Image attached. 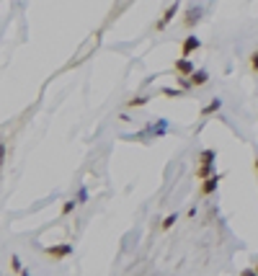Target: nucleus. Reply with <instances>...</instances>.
Wrapping results in <instances>:
<instances>
[{"label": "nucleus", "instance_id": "obj_1", "mask_svg": "<svg viewBox=\"0 0 258 276\" xmlns=\"http://www.w3.org/2000/svg\"><path fill=\"white\" fill-rule=\"evenodd\" d=\"M178 13H181V0H173V3H171L168 8H165L163 13H160L158 21H155V31H165V29H168V23H171Z\"/></svg>", "mask_w": 258, "mask_h": 276}, {"label": "nucleus", "instance_id": "obj_2", "mask_svg": "<svg viewBox=\"0 0 258 276\" xmlns=\"http://www.w3.org/2000/svg\"><path fill=\"white\" fill-rule=\"evenodd\" d=\"M225 178V173H215V176H209V178H204L201 181V186H199V196L204 199V196H212L217 191V186H219V181Z\"/></svg>", "mask_w": 258, "mask_h": 276}, {"label": "nucleus", "instance_id": "obj_3", "mask_svg": "<svg viewBox=\"0 0 258 276\" xmlns=\"http://www.w3.org/2000/svg\"><path fill=\"white\" fill-rule=\"evenodd\" d=\"M201 5H189L186 11H183V18H181V23L186 26V29H194V26H196L199 21H201Z\"/></svg>", "mask_w": 258, "mask_h": 276}, {"label": "nucleus", "instance_id": "obj_4", "mask_svg": "<svg viewBox=\"0 0 258 276\" xmlns=\"http://www.w3.org/2000/svg\"><path fill=\"white\" fill-rule=\"evenodd\" d=\"M201 49V39L199 36H183V42H181V57H191L194 52H199Z\"/></svg>", "mask_w": 258, "mask_h": 276}, {"label": "nucleus", "instance_id": "obj_5", "mask_svg": "<svg viewBox=\"0 0 258 276\" xmlns=\"http://www.w3.org/2000/svg\"><path fill=\"white\" fill-rule=\"evenodd\" d=\"M49 255V258H54V261H62V258H67V255L72 253V245L70 243H60V245H49L47 251H44Z\"/></svg>", "mask_w": 258, "mask_h": 276}, {"label": "nucleus", "instance_id": "obj_6", "mask_svg": "<svg viewBox=\"0 0 258 276\" xmlns=\"http://www.w3.org/2000/svg\"><path fill=\"white\" fill-rule=\"evenodd\" d=\"M196 70L194 67V62L189 60V57H181V60H176V65H173V72H176V75H191V72Z\"/></svg>", "mask_w": 258, "mask_h": 276}, {"label": "nucleus", "instance_id": "obj_7", "mask_svg": "<svg viewBox=\"0 0 258 276\" xmlns=\"http://www.w3.org/2000/svg\"><path fill=\"white\" fill-rule=\"evenodd\" d=\"M189 78H191V85L194 88H201V85H207V83H209V72L207 70H194Z\"/></svg>", "mask_w": 258, "mask_h": 276}, {"label": "nucleus", "instance_id": "obj_8", "mask_svg": "<svg viewBox=\"0 0 258 276\" xmlns=\"http://www.w3.org/2000/svg\"><path fill=\"white\" fill-rule=\"evenodd\" d=\"M219 108H222V98H212L207 106H201V119H207V116H212V114H217Z\"/></svg>", "mask_w": 258, "mask_h": 276}, {"label": "nucleus", "instance_id": "obj_9", "mask_svg": "<svg viewBox=\"0 0 258 276\" xmlns=\"http://www.w3.org/2000/svg\"><path fill=\"white\" fill-rule=\"evenodd\" d=\"M209 176H215V163H199L196 165V181H204Z\"/></svg>", "mask_w": 258, "mask_h": 276}, {"label": "nucleus", "instance_id": "obj_10", "mask_svg": "<svg viewBox=\"0 0 258 276\" xmlns=\"http://www.w3.org/2000/svg\"><path fill=\"white\" fill-rule=\"evenodd\" d=\"M147 104H150V96H137V98L127 101V108H140V106H147Z\"/></svg>", "mask_w": 258, "mask_h": 276}, {"label": "nucleus", "instance_id": "obj_11", "mask_svg": "<svg viewBox=\"0 0 258 276\" xmlns=\"http://www.w3.org/2000/svg\"><path fill=\"white\" fill-rule=\"evenodd\" d=\"M215 160H217V150H212V147L199 152V163H215Z\"/></svg>", "mask_w": 258, "mask_h": 276}, {"label": "nucleus", "instance_id": "obj_12", "mask_svg": "<svg viewBox=\"0 0 258 276\" xmlns=\"http://www.w3.org/2000/svg\"><path fill=\"white\" fill-rule=\"evenodd\" d=\"M160 96H165V98H183V96H186V90H178V88H163L160 90Z\"/></svg>", "mask_w": 258, "mask_h": 276}, {"label": "nucleus", "instance_id": "obj_13", "mask_svg": "<svg viewBox=\"0 0 258 276\" xmlns=\"http://www.w3.org/2000/svg\"><path fill=\"white\" fill-rule=\"evenodd\" d=\"M78 204H80L78 199H70V201H64V204H62V209H60V212H62V214H72V212H75V207H78Z\"/></svg>", "mask_w": 258, "mask_h": 276}, {"label": "nucleus", "instance_id": "obj_14", "mask_svg": "<svg viewBox=\"0 0 258 276\" xmlns=\"http://www.w3.org/2000/svg\"><path fill=\"white\" fill-rule=\"evenodd\" d=\"M176 222H178V214H168V217H165L163 222H160V230H171Z\"/></svg>", "mask_w": 258, "mask_h": 276}, {"label": "nucleus", "instance_id": "obj_15", "mask_svg": "<svg viewBox=\"0 0 258 276\" xmlns=\"http://www.w3.org/2000/svg\"><path fill=\"white\" fill-rule=\"evenodd\" d=\"M11 271L13 274H23V266H21V258H18V255H13V258H11Z\"/></svg>", "mask_w": 258, "mask_h": 276}, {"label": "nucleus", "instance_id": "obj_16", "mask_svg": "<svg viewBox=\"0 0 258 276\" xmlns=\"http://www.w3.org/2000/svg\"><path fill=\"white\" fill-rule=\"evenodd\" d=\"M251 70L258 72V49H253V54H251Z\"/></svg>", "mask_w": 258, "mask_h": 276}, {"label": "nucleus", "instance_id": "obj_17", "mask_svg": "<svg viewBox=\"0 0 258 276\" xmlns=\"http://www.w3.org/2000/svg\"><path fill=\"white\" fill-rule=\"evenodd\" d=\"M78 201H80V204H86V201H88V189H86V186L78 191Z\"/></svg>", "mask_w": 258, "mask_h": 276}, {"label": "nucleus", "instance_id": "obj_18", "mask_svg": "<svg viewBox=\"0 0 258 276\" xmlns=\"http://www.w3.org/2000/svg\"><path fill=\"white\" fill-rule=\"evenodd\" d=\"M253 168H256V176H258V158H256V163H253Z\"/></svg>", "mask_w": 258, "mask_h": 276}, {"label": "nucleus", "instance_id": "obj_19", "mask_svg": "<svg viewBox=\"0 0 258 276\" xmlns=\"http://www.w3.org/2000/svg\"><path fill=\"white\" fill-rule=\"evenodd\" d=\"M253 274H258V263H256V269H253Z\"/></svg>", "mask_w": 258, "mask_h": 276}]
</instances>
